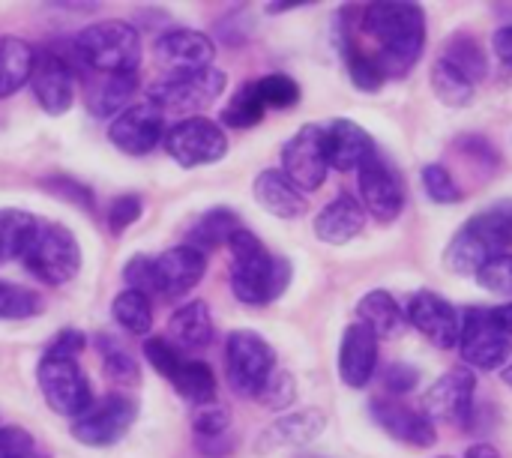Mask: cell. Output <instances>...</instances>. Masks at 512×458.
<instances>
[{
	"label": "cell",
	"instance_id": "obj_41",
	"mask_svg": "<svg viewBox=\"0 0 512 458\" xmlns=\"http://www.w3.org/2000/svg\"><path fill=\"white\" fill-rule=\"evenodd\" d=\"M423 189L435 204H459L465 198V189L441 162H429L423 168Z\"/></svg>",
	"mask_w": 512,
	"mask_h": 458
},
{
	"label": "cell",
	"instance_id": "obj_46",
	"mask_svg": "<svg viewBox=\"0 0 512 458\" xmlns=\"http://www.w3.org/2000/svg\"><path fill=\"white\" fill-rule=\"evenodd\" d=\"M141 213H144L141 195H120V198H114L111 207H108V228H111V234H123L129 225H135L141 219Z\"/></svg>",
	"mask_w": 512,
	"mask_h": 458
},
{
	"label": "cell",
	"instance_id": "obj_16",
	"mask_svg": "<svg viewBox=\"0 0 512 458\" xmlns=\"http://www.w3.org/2000/svg\"><path fill=\"white\" fill-rule=\"evenodd\" d=\"M30 90L33 99L39 102V108L51 117H60L72 108L75 99V72L72 63L54 51H36V63H33V75H30Z\"/></svg>",
	"mask_w": 512,
	"mask_h": 458
},
{
	"label": "cell",
	"instance_id": "obj_30",
	"mask_svg": "<svg viewBox=\"0 0 512 458\" xmlns=\"http://www.w3.org/2000/svg\"><path fill=\"white\" fill-rule=\"evenodd\" d=\"M237 228H243V225H240V216L231 207H210L189 228V243L186 246H192V249L207 255L210 249L228 246V240H231V234Z\"/></svg>",
	"mask_w": 512,
	"mask_h": 458
},
{
	"label": "cell",
	"instance_id": "obj_23",
	"mask_svg": "<svg viewBox=\"0 0 512 458\" xmlns=\"http://www.w3.org/2000/svg\"><path fill=\"white\" fill-rule=\"evenodd\" d=\"M324 150H327V165L330 168L357 171L375 153V141L360 123L339 117V120L324 126Z\"/></svg>",
	"mask_w": 512,
	"mask_h": 458
},
{
	"label": "cell",
	"instance_id": "obj_29",
	"mask_svg": "<svg viewBox=\"0 0 512 458\" xmlns=\"http://www.w3.org/2000/svg\"><path fill=\"white\" fill-rule=\"evenodd\" d=\"M36 51L18 36H0V99L30 84Z\"/></svg>",
	"mask_w": 512,
	"mask_h": 458
},
{
	"label": "cell",
	"instance_id": "obj_28",
	"mask_svg": "<svg viewBox=\"0 0 512 458\" xmlns=\"http://www.w3.org/2000/svg\"><path fill=\"white\" fill-rule=\"evenodd\" d=\"M135 90H138V72H132V75H105L99 84L90 87V93H87V111L96 120H105V117L114 120L120 111L129 108Z\"/></svg>",
	"mask_w": 512,
	"mask_h": 458
},
{
	"label": "cell",
	"instance_id": "obj_34",
	"mask_svg": "<svg viewBox=\"0 0 512 458\" xmlns=\"http://www.w3.org/2000/svg\"><path fill=\"white\" fill-rule=\"evenodd\" d=\"M441 60H447L450 66H456L471 84H477V81H483L489 75V57H486L483 45L474 36H465V33H456L447 42Z\"/></svg>",
	"mask_w": 512,
	"mask_h": 458
},
{
	"label": "cell",
	"instance_id": "obj_3",
	"mask_svg": "<svg viewBox=\"0 0 512 458\" xmlns=\"http://www.w3.org/2000/svg\"><path fill=\"white\" fill-rule=\"evenodd\" d=\"M512 246V207L498 204L477 216H471L450 246L444 249V267L459 276H477V270L495 258L504 255Z\"/></svg>",
	"mask_w": 512,
	"mask_h": 458
},
{
	"label": "cell",
	"instance_id": "obj_37",
	"mask_svg": "<svg viewBox=\"0 0 512 458\" xmlns=\"http://www.w3.org/2000/svg\"><path fill=\"white\" fill-rule=\"evenodd\" d=\"M267 114V105L258 93V84L255 81H246L234 96L231 102L222 108V123L231 126V129H252L264 120Z\"/></svg>",
	"mask_w": 512,
	"mask_h": 458
},
{
	"label": "cell",
	"instance_id": "obj_32",
	"mask_svg": "<svg viewBox=\"0 0 512 458\" xmlns=\"http://www.w3.org/2000/svg\"><path fill=\"white\" fill-rule=\"evenodd\" d=\"M39 219L27 210L18 207H3L0 210V261H12L24 255Z\"/></svg>",
	"mask_w": 512,
	"mask_h": 458
},
{
	"label": "cell",
	"instance_id": "obj_1",
	"mask_svg": "<svg viewBox=\"0 0 512 458\" xmlns=\"http://www.w3.org/2000/svg\"><path fill=\"white\" fill-rule=\"evenodd\" d=\"M360 27L375 39V60L390 78H405L426 48V12L417 3H372L363 9Z\"/></svg>",
	"mask_w": 512,
	"mask_h": 458
},
{
	"label": "cell",
	"instance_id": "obj_35",
	"mask_svg": "<svg viewBox=\"0 0 512 458\" xmlns=\"http://www.w3.org/2000/svg\"><path fill=\"white\" fill-rule=\"evenodd\" d=\"M429 84L438 96V102L450 105V108H465L474 102V84L456 69L450 66L447 60H435L432 63V72H429Z\"/></svg>",
	"mask_w": 512,
	"mask_h": 458
},
{
	"label": "cell",
	"instance_id": "obj_7",
	"mask_svg": "<svg viewBox=\"0 0 512 458\" xmlns=\"http://www.w3.org/2000/svg\"><path fill=\"white\" fill-rule=\"evenodd\" d=\"M276 372L273 345L255 330H234L225 342V375L237 396L255 399Z\"/></svg>",
	"mask_w": 512,
	"mask_h": 458
},
{
	"label": "cell",
	"instance_id": "obj_15",
	"mask_svg": "<svg viewBox=\"0 0 512 458\" xmlns=\"http://www.w3.org/2000/svg\"><path fill=\"white\" fill-rule=\"evenodd\" d=\"M207 273V255L192 246H174L150 258V294L177 300L189 294Z\"/></svg>",
	"mask_w": 512,
	"mask_h": 458
},
{
	"label": "cell",
	"instance_id": "obj_36",
	"mask_svg": "<svg viewBox=\"0 0 512 458\" xmlns=\"http://www.w3.org/2000/svg\"><path fill=\"white\" fill-rule=\"evenodd\" d=\"M342 51H345V63H348V78L357 90L363 93H378L387 84L384 69L378 66L372 51L357 48L348 36H342Z\"/></svg>",
	"mask_w": 512,
	"mask_h": 458
},
{
	"label": "cell",
	"instance_id": "obj_43",
	"mask_svg": "<svg viewBox=\"0 0 512 458\" xmlns=\"http://www.w3.org/2000/svg\"><path fill=\"white\" fill-rule=\"evenodd\" d=\"M255 399H258V405L267 408V411H285V408H291V405L297 402V381H294V375L276 369V372L267 378V384L261 387V393H258Z\"/></svg>",
	"mask_w": 512,
	"mask_h": 458
},
{
	"label": "cell",
	"instance_id": "obj_44",
	"mask_svg": "<svg viewBox=\"0 0 512 458\" xmlns=\"http://www.w3.org/2000/svg\"><path fill=\"white\" fill-rule=\"evenodd\" d=\"M231 429V414L225 405L213 402V405H204V408H195L192 414V432H195V441H213V438H225Z\"/></svg>",
	"mask_w": 512,
	"mask_h": 458
},
{
	"label": "cell",
	"instance_id": "obj_26",
	"mask_svg": "<svg viewBox=\"0 0 512 458\" xmlns=\"http://www.w3.org/2000/svg\"><path fill=\"white\" fill-rule=\"evenodd\" d=\"M255 201L276 219H300L306 213V195L276 168H267L255 177Z\"/></svg>",
	"mask_w": 512,
	"mask_h": 458
},
{
	"label": "cell",
	"instance_id": "obj_33",
	"mask_svg": "<svg viewBox=\"0 0 512 458\" xmlns=\"http://www.w3.org/2000/svg\"><path fill=\"white\" fill-rule=\"evenodd\" d=\"M111 318L117 327H123L126 333L132 336H147L150 327H153V306H150V297L141 294V291H120L111 303Z\"/></svg>",
	"mask_w": 512,
	"mask_h": 458
},
{
	"label": "cell",
	"instance_id": "obj_17",
	"mask_svg": "<svg viewBox=\"0 0 512 458\" xmlns=\"http://www.w3.org/2000/svg\"><path fill=\"white\" fill-rule=\"evenodd\" d=\"M153 57L168 75H192V72H204L213 66L216 45L201 30L177 27V30H168L156 39Z\"/></svg>",
	"mask_w": 512,
	"mask_h": 458
},
{
	"label": "cell",
	"instance_id": "obj_47",
	"mask_svg": "<svg viewBox=\"0 0 512 458\" xmlns=\"http://www.w3.org/2000/svg\"><path fill=\"white\" fill-rule=\"evenodd\" d=\"M45 189H48L51 195H57V198H63V201H69V204H75V207L93 210V195H90V189L81 186V183L72 180V177H48V180H45Z\"/></svg>",
	"mask_w": 512,
	"mask_h": 458
},
{
	"label": "cell",
	"instance_id": "obj_10",
	"mask_svg": "<svg viewBox=\"0 0 512 458\" xmlns=\"http://www.w3.org/2000/svg\"><path fill=\"white\" fill-rule=\"evenodd\" d=\"M135 420H138V402L123 393H108L102 399H93V405L78 420H72L69 435L84 447L102 450L120 444L135 426Z\"/></svg>",
	"mask_w": 512,
	"mask_h": 458
},
{
	"label": "cell",
	"instance_id": "obj_2",
	"mask_svg": "<svg viewBox=\"0 0 512 458\" xmlns=\"http://www.w3.org/2000/svg\"><path fill=\"white\" fill-rule=\"evenodd\" d=\"M231 249V291L243 306H270L276 303L294 276V267L285 255H273L258 234L237 228L228 240Z\"/></svg>",
	"mask_w": 512,
	"mask_h": 458
},
{
	"label": "cell",
	"instance_id": "obj_6",
	"mask_svg": "<svg viewBox=\"0 0 512 458\" xmlns=\"http://www.w3.org/2000/svg\"><path fill=\"white\" fill-rule=\"evenodd\" d=\"M225 84L228 75L216 66L192 75H168L150 84L147 102H153L168 117L189 120V117H201V111H207L225 93Z\"/></svg>",
	"mask_w": 512,
	"mask_h": 458
},
{
	"label": "cell",
	"instance_id": "obj_51",
	"mask_svg": "<svg viewBox=\"0 0 512 458\" xmlns=\"http://www.w3.org/2000/svg\"><path fill=\"white\" fill-rule=\"evenodd\" d=\"M492 51L504 66L512 69V24H504L492 33Z\"/></svg>",
	"mask_w": 512,
	"mask_h": 458
},
{
	"label": "cell",
	"instance_id": "obj_9",
	"mask_svg": "<svg viewBox=\"0 0 512 458\" xmlns=\"http://www.w3.org/2000/svg\"><path fill=\"white\" fill-rule=\"evenodd\" d=\"M36 384H39L45 405L60 417L78 420L93 405L90 381H87L84 369L78 366V360H72V357L42 354V360L36 366Z\"/></svg>",
	"mask_w": 512,
	"mask_h": 458
},
{
	"label": "cell",
	"instance_id": "obj_22",
	"mask_svg": "<svg viewBox=\"0 0 512 458\" xmlns=\"http://www.w3.org/2000/svg\"><path fill=\"white\" fill-rule=\"evenodd\" d=\"M327 429V417L318 408H303L294 414L279 417L273 426H267L258 441H255V453H273V450H285V447H309L312 441H318Z\"/></svg>",
	"mask_w": 512,
	"mask_h": 458
},
{
	"label": "cell",
	"instance_id": "obj_49",
	"mask_svg": "<svg viewBox=\"0 0 512 458\" xmlns=\"http://www.w3.org/2000/svg\"><path fill=\"white\" fill-rule=\"evenodd\" d=\"M33 450V438L30 432L18 429V426H6L0 429V458H21Z\"/></svg>",
	"mask_w": 512,
	"mask_h": 458
},
{
	"label": "cell",
	"instance_id": "obj_56",
	"mask_svg": "<svg viewBox=\"0 0 512 458\" xmlns=\"http://www.w3.org/2000/svg\"><path fill=\"white\" fill-rule=\"evenodd\" d=\"M441 458H450V456H441Z\"/></svg>",
	"mask_w": 512,
	"mask_h": 458
},
{
	"label": "cell",
	"instance_id": "obj_13",
	"mask_svg": "<svg viewBox=\"0 0 512 458\" xmlns=\"http://www.w3.org/2000/svg\"><path fill=\"white\" fill-rule=\"evenodd\" d=\"M327 150H324V126L306 123L300 126L282 147V174L300 192H318L327 180Z\"/></svg>",
	"mask_w": 512,
	"mask_h": 458
},
{
	"label": "cell",
	"instance_id": "obj_25",
	"mask_svg": "<svg viewBox=\"0 0 512 458\" xmlns=\"http://www.w3.org/2000/svg\"><path fill=\"white\" fill-rule=\"evenodd\" d=\"M213 336H216V327H213L210 306L204 300H192L171 315L165 339L180 354H195V351H204L213 342Z\"/></svg>",
	"mask_w": 512,
	"mask_h": 458
},
{
	"label": "cell",
	"instance_id": "obj_27",
	"mask_svg": "<svg viewBox=\"0 0 512 458\" xmlns=\"http://www.w3.org/2000/svg\"><path fill=\"white\" fill-rule=\"evenodd\" d=\"M357 318L378 339H396L405 330V324H408L402 306L393 300L390 291H369V294H363L360 303H357Z\"/></svg>",
	"mask_w": 512,
	"mask_h": 458
},
{
	"label": "cell",
	"instance_id": "obj_14",
	"mask_svg": "<svg viewBox=\"0 0 512 458\" xmlns=\"http://www.w3.org/2000/svg\"><path fill=\"white\" fill-rule=\"evenodd\" d=\"M108 141L126 156H147L165 141V114L153 102H138L108 123Z\"/></svg>",
	"mask_w": 512,
	"mask_h": 458
},
{
	"label": "cell",
	"instance_id": "obj_40",
	"mask_svg": "<svg viewBox=\"0 0 512 458\" xmlns=\"http://www.w3.org/2000/svg\"><path fill=\"white\" fill-rule=\"evenodd\" d=\"M255 84H258V93H261V99H264L267 108L285 111V108H294L300 102V84L291 75L273 72V75L258 78Z\"/></svg>",
	"mask_w": 512,
	"mask_h": 458
},
{
	"label": "cell",
	"instance_id": "obj_18",
	"mask_svg": "<svg viewBox=\"0 0 512 458\" xmlns=\"http://www.w3.org/2000/svg\"><path fill=\"white\" fill-rule=\"evenodd\" d=\"M477 393V378L468 366H453L444 372L423 396V414L432 423H462L471 417Z\"/></svg>",
	"mask_w": 512,
	"mask_h": 458
},
{
	"label": "cell",
	"instance_id": "obj_42",
	"mask_svg": "<svg viewBox=\"0 0 512 458\" xmlns=\"http://www.w3.org/2000/svg\"><path fill=\"white\" fill-rule=\"evenodd\" d=\"M477 285L495 297H512V255H495L489 258L480 270H477Z\"/></svg>",
	"mask_w": 512,
	"mask_h": 458
},
{
	"label": "cell",
	"instance_id": "obj_31",
	"mask_svg": "<svg viewBox=\"0 0 512 458\" xmlns=\"http://www.w3.org/2000/svg\"><path fill=\"white\" fill-rule=\"evenodd\" d=\"M171 387L177 390V396L183 402H189L192 408H204V405H213L216 402V375L207 363L201 360H183L180 369L174 372L171 378Z\"/></svg>",
	"mask_w": 512,
	"mask_h": 458
},
{
	"label": "cell",
	"instance_id": "obj_21",
	"mask_svg": "<svg viewBox=\"0 0 512 458\" xmlns=\"http://www.w3.org/2000/svg\"><path fill=\"white\" fill-rule=\"evenodd\" d=\"M378 369V336L366 324H348L339 342V378L351 390L372 384Z\"/></svg>",
	"mask_w": 512,
	"mask_h": 458
},
{
	"label": "cell",
	"instance_id": "obj_8",
	"mask_svg": "<svg viewBox=\"0 0 512 458\" xmlns=\"http://www.w3.org/2000/svg\"><path fill=\"white\" fill-rule=\"evenodd\" d=\"M465 366L474 372H495L501 369L512 354V339L498 321L495 309L471 306L462 315V330H459V345Z\"/></svg>",
	"mask_w": 512,
	"mask_h": 458
},
{
	"label": "cell",
	"instance_id": "obj_45",
	"mask_svg": "<svg viewBox=\"0 0 512 458\" xmlns=\"http://www.w3.org/2000/svg\"><path fill=\"white\" fill-rule=\"evenodd\" d=\"M144 360L165 378V381H171L174 378V372L180 369V363L186 360L168 339H162V336H150L147 342H144Z\"/></svg>",
	"mask_w": 512,
	"mask_h": 458
},
{
	"label": "cell",
	"instance_id": "obj_48",
	"mask_svg": "<svg viewBox=\"0 0 512 458\" xmlns=\"http://www.w3.org/2000/svg\"><path fill=\"white\" fill-rule=\"evenodd\" d=\"M420 384V372L408 363H393L387 372H384V387L396 396H405L411 393L414 387Z\"/></svg>",
	"mask_w": 512,
	"mask_h": 458
},
{
	"label": "cell",
	"instance_id": "obj_19",
	"mask_svg": "<svg viewBox=\"0 0 512 458\" xmlns=\"http://www.w3.org/2000/svg\"><path fill=\"white\" fill-rule=\"evenodd\" d=\"M405 318L414 330H420L435 348L450 351L459 345V330H462V315L450 300H444L435 291H420L411 297Z\"/></svg>",
	"mask_w": 512,
	"mask_h": 458
},
{
	"label": "cell",
	"instance_id": "obj_54",
	"mask_svg": "<svg viewBox=\"0 0 512 458\" xmlns=\"http://www.w3.org/2000/svg\"><path fill=\"white\" fill-rule=\"evenodd\" d=\"M504 384H507V387L512 390V363L507 366V369H504Z\"/></svg>",
	"mask_w": 512,
	"mask_h": 458
},
{
	"label": "cell",
	"instance_id": "obj_11",
	"mask_svg": "<svg viewBox=\"0 0 512 458\" xmlns=\"http://www.w3.org/2000/svg\"><path fill=\"white\" fill-rule=\"evenodd\" d=\"M165 150L180 168H201V165H216L228 153V138L225 129L210 120V117H189L177 120L165 132Z\"/></svg>",
	"mask_w": 512,
	"mask_h": 458
},
{
	"label": "cell",
	"instance_id": "obj_24",
	"mask_svg": "<svg viewBox=\"0 0 512 458\" xmlns=\"http://www.w3.org/2000/svg\"><path fill=\"white\" fill-rule=\"evenodd\" d=\"M366 228V210L363 204L342 192L336 195L318 216H315V237L327 246H345L354 237H360Z\"/></svg>",
	"mask_w": 512,
	"mask_h": 458
},
{
	"label": "cell",
	"instance_id": "obj_53",
	"mask_svg": "<svg viewBox=\"0 0 512 458\" xmlns=\"http://www.w3.org/2000/svg\"><path fill=\"white\" fill-rule=\"evenodd\" d=\"M495 312H498V321H501V327L507 330V336L512 339V303L501 306V309H495Z\"/></svg>",
	"mask_w": 512,
	"mask_h": 458
},
{
	"label": "cell",
	"instance_id": "obj_20",
	"mask_svg": "<svg viewBox=\"0 0 512 458\" xmlns=\"http://www.w3.org/2000/svg\"><path fill=\"white\" fill-rule=\"evenodd\" d=\"M369 417L375 420V426L384 435H390L399 444L426 450V447H432L438 441L435 423L423 411L408 408L405 402H396V399H372L369 402Z\"/></svg>",
	"mask_w": 512,
	"mask_h": 458
},
{
	"label": "cell",
	"instance_id": "obj_4",
	"mask_svg": "<svg viewBox=\"0 0 512 458\" xmlns=\"http://www.w3.org/2000/svg\"><path fill=\"white\" fill-rule=\"evenodd\" d=\"M75 57L102 75H132L141 63V33L129 21H96L75 42Z\"/></svg>",
	"mask_w": 512,
	"mask_h": 458
},
{
	"label": "cell",
	"instance_id": "obj_52",
	"mask_svg": "<svg viewBox=\"0 0 512 458\" xmlns=\"http://www.w3.org/2000/svg\"><path fill=\"white\" fill-rule=\"evenodd\" d=\"M465 458H501V453H498L492 444H474V447L465 453Z\"/></svg>",
	"mask_w": 512,
	"mask_h": 458
},
{
	"label": "cell",
	"instance_id": "obj_55",
	"mask_svg": "<svg viewBox=\"0 0 512 458\" xmlns=\"http://www.w3.org/2000/svg\"><path fill=\"white\" fill-rule=\"evenodd\" d=\"M21 458H48V456H42V453H39V450H36V447H33V450H30V453H27V456H21Z\"/></svg>",
	"mask_w": 512,
	"mask_h": 458
},
{
	"label": "cell",
	"instance_id": "obj_38",
	"mask_svg": "<svg viewBox=\"0 0 512 458\" xmlns=\"http://www.w3.org/2000/svg\"><path fill=\"white\" fill-rule=\"evenodd\" d=\"M93 345H96V354H99V360H102V372H105L111 381H120V384H138L141 369H138L135 357H132V354H129L117 339H111L108 333H99Z\"/></svg>",
	"mask_w": 512,
	"mask_h": 458
},
{
	"label": "cell",
	"instance_id": "obj_39",
	"mask_svg": "<svg viewBox=\"0 0 512 458\" xmlns=\"http://www.w3.org/2000/svg\"><path fill=\"white\" fill-rule=\"evenodd\" d=\"M42 312V297L24 285L0 282V321H27Z\"/></svg>",
	"mask_w": 512,
	"mask_h": 458
},
{
	"label": "cell",
	"instance_id": "obj_50",
	"mask_svg": "<svg viewBox=\"0 0 512 458\" xmlns=\"http://www.w3.org/2000/svg\"><path fill=\"white\" fill-rule=\"evenodd\" d=\"M84 348H87L84 333H81V330L66 327V330H60V333L54 336V342L45 348V354H51V357H72V360H75Z\"/></svg>",
	"mask_w": 512,
	"mask_h": 458
},
{
	"label": "cell",
	"instance_id": "obj_12",
	"mask_svg": "<svg viewBox=\"0 0 512 458\" xmlns=\"http://www.w3.org/2000/svg\"><path fill=\"white\" fill-rule=\"evenodd\" d=\"M357 180H360L363 210L372 213V219L390 225L402 216L408 201L405 180L384 156H378V150L357 168Z\"/></svg>",
	"mask_w": 512,
	"mask_h": 458
},
{
	"label": "cell",
	"instance_id": "obj_5",
	"mask_svg": "<svg viewBox=\"0 0 512 458\" xmlns=\"http://www.w3.org/2000/svg\"><path fill=\"white\" fill-rule=\"evenodd\" d=\"M21 264L30 276H36L45 285H66L81 273V246L75 234L60 222H42L36 225Z\"/></svg>",
	"mask_w": 512,
	"mask_h": 458
}]
</instances>
